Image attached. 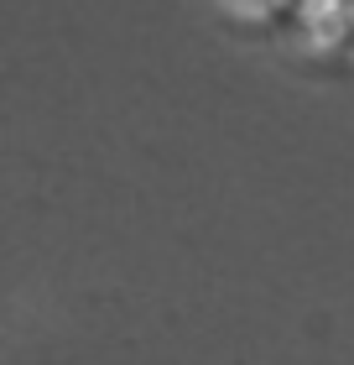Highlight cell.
Returning a JSON list of instances; mask_svg holds the SVG:
<instances>
[{"label": "cell", "mask_w": 354, "mask_h": 365, "mask_svg": "<svg viewBox=\"0 0 354 365\" xmlns=\"http://www.w3.org/2000/svg\"><path fill=\"white\" fill-rule=\"evenodd\" d=\"M349 21H354V0H349Z\"/></svg>", "instance_id": "1"}, {"label": "cell", "mask_w": 354, "mask_h": 365, "mask_svg": "<svg viewBox=\"0 0 354 365\" xmlns=\"http://www.w3.org/2000/svg\"><path fill=\"white\" fill-rule=\"evenodd\" d=\"M349 58H354V47H349Z\"/></svg>", "instance_id": "2"}]
</instances>
